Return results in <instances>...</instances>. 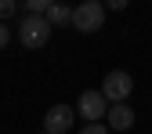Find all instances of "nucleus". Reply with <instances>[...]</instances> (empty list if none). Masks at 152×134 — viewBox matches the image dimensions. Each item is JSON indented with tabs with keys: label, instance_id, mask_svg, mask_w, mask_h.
I'll return each instance as SVG.
<instances>
[{
	"label": "nucleus",
	"instance_id": "f257e3e1",
	"mask_svg": "<svg viewBox=\"0 0 152 134\" xmlns=\"http://www.w3.org/2000/svg\"><path fill=\"white\" fill-rule=\"evenodd\" d=\"M47 40H51V22H47V18L26 15L22 22H18V44H22V47L36 51V47H44Z\"/></svg>",
	"mask_w": 152,
	"mask_h": 134
},
{
	"label": "nucleus",
	"instance_id": "f03ea898",
	"mask_svg": "<svg viewBox=\"0 0 152 134\" xmlns=\"http://www.w3.org/2000/svg\"><path fill=\"white\" fill-rule=\"evenodd\" d=\"M130 94H134V80H130V72H123V69H112V72H105L102 98H105L109 105H123Z\"/></svg>",
	"mask_w": 152,
	"mask_h": 134
},
{
	"label": "nucleus",
	"instance_id": "7ed1b4c3",
	"mask_svg": "<svg viewBox=\"0 0 152 134\" xmlns=\"http://www.w3.org/2000/svg\"><path fill=\"white\" fill-rule=\"evenodd\" d=\"M72 26L80 33H98L105 26V4H98V0H83V4L72 7Z\"/></svg>",
	"mask_w": 152,
	"mask_h": 134
},
{
	"label": "nucleus",
	"instance_id": "20e7f679",
	"mask_svg": "<svg viewBox=\"0 0 152 134\" xmlns=\"http://www.w3.org/2000/svg\"><path fill=\"white\" fill-rule=\"evenodd\" d=\"M76 127V109L72 105H51L44 116V134H69Z\"/></svg>",
	"mask_w": 152,
	"mask_h": 134
},
{
	"label": "nucleus",
	"instance_id": "39448f33",
	"mask_svg": "<svg viewBox=\"0 0 152 134\" xmlns=\"http://www.w3.org/2000/svg\"><path fill=\"white\" fill-rule=\"evenodd\" d=\"M76 112H80L87 123H98L105 112H109V102L102 98V91H83V94H80V105H76Z\"/></svg>",
	"mask_w": 152,
	"mask_h": 134
},
{
	"label": "nucleus",
	"instance_id": "423d86ee",
	"mask_svg": "<svg viewBox=\"0 0 152 134\" xmlns=\"http://www.w3.org/2000/svg\"><path fill=\"white\" fill-rule=\"evenodd\" d=\"M105 127H109V130H130V127H134V109H130L127 102H123V105H109Z\"/></svg>",
	"mask_w": 152,
	"mask_h": 134
},
{
	"label": "nucleus",
	"instance_id": "0eeeda50",
	"mask_svg": "<svg viewBox=\"0 0 152 134\" xmlns=\"http://www.w3.org/2000/svg\"><path fill=\"white\" fill-rule=\"evenodd\" d=\"M47 22H51V29H54V26H72V7H65V4H51Z\"/></svg>",
	"mask_w": 152,
	"mask_h": 134
},
{
	"label": "nucleus",
	"instance_id": "6e6552de",
	"mask_svg": "<svg viewBox=\"0 0 152 134\" xmlns=\"http://www.w3.org/2000/svg\"><path fill=\"white\" fill-rule=\"evenodd\" d=\"M47 11H51V0H26V15H40V18H47Z\"/></svg>",
	"mask_w": 152,
	"mask_h": 134
},
{
	"label": "nucleus",
	"instance_id": "1a4fd4ad",
	"mask_svg": "<svg viewBox=\"0 0 152 134\" xmlns=\"http://www.w3.org/2000/svg\"><path fill=\"white\" fill-rule=\"evenodd\" d=\"M18 11V4H15V0H0V22H4V18H11Z\"/></svg>",
	"mask_w": 152,
	"mask_h": 134
},
{
	"label": "nucleus",
	"instance_id": "9d476101",
	"mask_svg": "<svg viewBox=\"0 0 152 134\" xmlns=\"http://www.w3.org/2000/svg\"><path fill=\"white\" fill-rule=\"evenodd\" d=\"M80 134H109V127H105V123H87Z\"/></svg>",
	"mask_w": 152,
	"mask_h": 134
},
{
	"label": "nucleus",
	"instance_id": "9b49d317",
	"mask_svg": "<svg viewBox=\"0 0 152 134\" xmlns=\"http://www.w3.org/2000/svg\"><path fill=\"white\" fill-rule=\"evenodd\" d=\"M7 44H11V29L0 22V47H7Z\"/></svg>",
	"mask_w": 152,
	"mask_h": 134
},
{
	"label": "nucleus",
	"instance_id": "f8f14e48",
	"mask_svg": "<svg viewBox=\"0 0 152 134\" xmlns=\"http://www.w3.org/2000/svg\"><path fill=\"white\" fill-rule=\"evenodd\" d=\"M40 134H44V130H40Z\"/></svg>",
	"mask_w": 152,
	"mask_h": 134
}]
</instances>
